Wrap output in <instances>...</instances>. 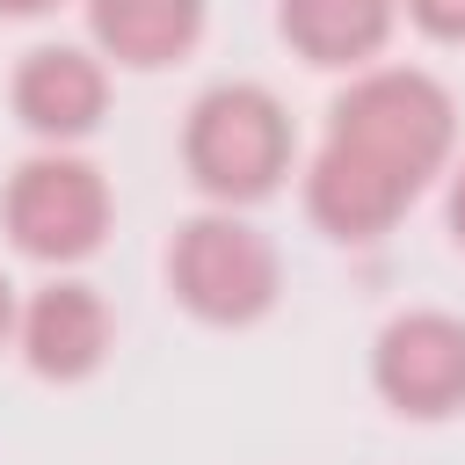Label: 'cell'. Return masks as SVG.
<instances>
[{"instance_id":"obj_1","label":"cell","mask_w":465,"mask_h":465,"mask_svg":"<svg viewBox=\"0 0 465 465\" xmlns=\"http://www.w3.org/2000/svg\"><path fill=\"white\" fill-rule=\"evenodd\" d=\"M458 145V109L436 73L421 65H363L334 109L327 138L305 167V211L327 240H385L407 203L450 167Z\"/></svg>"},{"instance_id":"obj_2","label":"cell","mask_w":465,"mask_h":465,"mask_svg":"<svg viewBox=\"0 0 465 465\" xmlns=\"http://www.w3.org/2000/svg\"><path fill=\"white\" fill-rule=\"evenodd\" d=\"M291 153H298V131H291V109L262 87V80H218L189 102V124H182V167L189 182L240 211V203H262L283 189L291 174Z\"/></svg>"},{"instance_id":"obj_3","label":"cell","mask_w":465,"mask_h":465,"mask_svg":"<svg viewBox=\"0 0 465 465\" xmlns=\"http://www.w3.org/2000/svg\"><path fill=\"white\" fill-rule=\"evenodd\" d=\"M167 291L203 320V327H254L276 291H283V262L276 240L262 225H247L240 211H196L174 240H167Z\"/></svg>"},{"instance_id":"obj_4","label":"cell","mask_w":465,"mask_h":465,"mask_svg":"<svg viewBox=\"0 0 465 465\" xmlns=\"http://www.w3.org/2000/svg\"><path fill=\"white\" fill-rule=\"evenodd\" d=\"M109 218H116V196H109L102 167L80 160V153H65V145L22 160V167L7 174V189H0V225H7V240H15L29 262H51V269L87 262V254L109 240Z\"/></svg>"},{"instance_id":"obj_5","label":"cell","mask_w":465,"mask_h":465,"mask_svg":"<svg viewBox=\"0 0 465 465\" xmlns=\"http://www.w3.org/2000/svg\"><path fill=\"white\" fill-rule=\"evenodd\" d=\"M371 385L407 421H443L465 407V320L414 305L378 327L371 341Z\"/></svg>"},{"instance_id":"obj_6","label":"cell","mask_w":465,"mask_h":465,"mask_svg":"<svg viewBox=\"0 0 465 465\" xmlns=\"http://www.w3.org/2000/svg\"><path fill=\"white\" fill-rule=\"evenodd\" d=\"M7 102H15L22 131H36L44 145H73L109 109V65H102V51H80V44H36V51H22Z\"/></svg>"},{"instance_id":"obj_7","label":"cell","mask_w":465,"mask_h":465,"mask_svg":"<svg viewBox=\"0 0 465 465\" xmlns=\"http://www.w3.org/2000/svg\"><path fill=\"white\" fill-rule=\"evenodd\" d=\"M109 334H116V327H109V305H102V291L80 283V276L44 283V291L15 312L22 363H29L36 378H51V385L94 378V371L109 363Z\"/></svg>"},{"instance_id":"obj_8","label":"cell","mask_w":465,"mask_h":465,"mask_svg":"<svg viewBox=\"0 0 465 465\" xmlns=\"http://www.w3.org/2000/svg\"><path fill=\"white\" fill-rule=\"evenodd\" d=\"M400 22V0H276V29L305 65L363 73Z\"/></svg>"},{"instance_id":"obj_9","label":"cell","mask_w":465,"mask_h":465,"mask_svg":"<svg viewBox=\"0 0 465 465\" xmlns=\"http://www.w3.org/2000/svg\"><path fill=\"white\" fill-rule=\"evenodd\" d=\"M87 36L102 58H116L131 73H160L196 51L203 0H87Z\"/></svg>"},{"instance_id":"obj_10","label":"cell","mask_w":465,"mask_h":465,"mask_svg":"<svg viewBox=\"0 0 465 465\" xmlns=\"http://www.w3.org/2000/svg\"><path fill=\"white\" fill-rule=\"evenodd\" d=\"M400 7L414 15L421 36H436V44H465V0H400Z\"/></svg>"},{"instance_id":"obj_11","label":"cell","mask_w":465,"mask_h":465,"mask_svg":"<svg viewBox=\"0 0 465 465\" xmlns=\"http://www.w3.org/2000/svg\"><path fill=\"white\" fill-rule=\"evenodd\" d=\"M443 218H450V240L465 247V160L450 167V196H443Z\"/></svg>"},{"instance_id":"obj_12","label":"cell","mask_w":465,"mask_h":465,"mask_svg":"<svg viewBox=\"0 0 465 465\" xmlns=\"http://www.w3.org/2000/svg\"><path fill=\"white\" fill-rule=\"evenodd\" d=\"M51 7H58V0H0L7 22H36V15H51Z\"/></svg>"},{"instance_id":"obj_13","label":"cell","mask_w":465,"mask_h":465,"mask_svg":"<svg viewBox=\"0 0 465 465\" xmlns=\"http://www.w3.org/2000/svg\"><path fill=\"white\" fill-rule=\"evenodd\" d=\"M15 312H22V305H15V283H7V276H0V341H7V334H15Z\"/></svg>"}]
</instances>
